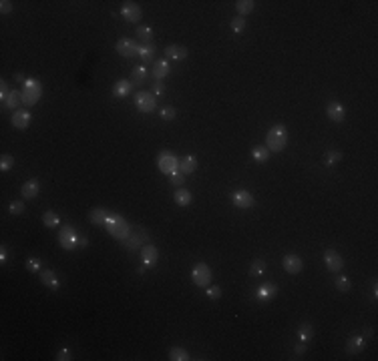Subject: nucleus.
Returning a JSON list of instances; mask_svg holds the SVG:
<instances>
[{
  "label": "nucleus",
  "instance_id": "obj_15",
  "mask_svg": "<svg viewBox=\"0 0 378 361\" xmlns=\"http://www.w3.org/2000/svg\"><path fill=\"white\" fill-rule=\"evenodd\" d=\"M10 122H12L14 129L25 131V129H28L30 122H32V115H30V111H28V109H18V111H14V113H12Z\"/></svg>",
  "mask_w": 378,
  "mask_h": 361
},
{
  "label": "nucleus",
  "instance_id": "obj_13",
  "mask_svg": "<svg viewBox=\"0 0 378 361\" xmlns=\"http://www.w3.org/2000/svg\"><path fill=\"white\" fill-rule=\"evenodd\" d=\"M282 265H284V271L290 273V275H298V273H302V269H304V261H302L300 255H296V253L284 255Z\"/></svg>",
  "mask_w": 378,
  "mask_h": 361
},
{
  "label": "nucleus",
  "instance_id": "obj_33",
  "mask_svg": "<svg viewBox=\"0 0 378 361\" xmlns=\"http://www.w3.org/2000/svg\"><path fill=\"white\" fill-rule=\"evenodd\" d=\"M251 159H254L256 163H266V161L270 159V151H268V146H262V144L254 146V148H251Z\"/></svg>",
  "mask_w": 378,
  "mask_h": 361
},
{
  "label": "nucleus",
  "instance_id": "obj_4",
  "mask_svg": "<svg viewBox=\"0 0 378 361\" xmlns=\"http://www.w3.org/2000/svg\"><path fill=\"white\" fill-rule=\"evenodd\" d=\"M157 167L163 175H173L179 171V159L171 151H161L157 157Z\"/></svg>",
  "mask_w": 378,
  "mask_h": 361
},
{
  "label": "nucleus",
  "instance_id": "obj_6",
  "mask_svg": "<svg viewBox=\"0 0 378 361\" xmlns=\"http://www.w3.org/2000/svg\"><path fill=\"white\" fill-rule=\"evenodd\" d=\"M135 107H137L139 113L149 115V113H153L155 107H157V98L153 96L151 91H139V93L135 95Z\"/></svg>",
  "mask_w": 378,
  "mask_h": 361
},
{
  "label": "nucleus",
  "instance_id": "obj_48",
  "mask_svg": "<svg viewBox=\"0 0 378 361\" xmlns=\"http://www.w3.org/2000/svg\"><path fill=\"white\" fill-rule=\"evenodd\" d=\"M14 10V4L10 2V0H2V2H0V12L2 14H10Z\"/></svg>",
  "mask_w": 378,
  "mask_h": 361
},
{
  "label": "nucleus",
  "instance_id": "obj_29",
  "mask_svg": "<svg viewBox=\"0 0 378 361\" xmlns=\"http://www.w3.org/2000/svg\"><path fill=\"white\" fill-rule=\"evenodd\" d=\"M131 84L135 87V84H145V80H147V67L145 65H139V67H135L133 71H131Z\"/></svg>",
  "mask_w": 378,
  "mask_h": 361
},
{
  "label": "nucleus",
  "instance_id": "obj_5",
  "mask_svg": "<svg viewBox=\"0 0 378 361\" xmlns=\"http://www.w3.org/2000/svg\"><path fill=\"white\" fill-rule=\"evenodd\" d=\"M79 235H81V233H77L75 227L65 225L60 229V233H58V245H60V249H65V251L79 249Z\"/></svg>",
  "mask_w": 378,
  "mask_h": 361
},
{
  "label": "nucleus",
  "instance_id": "obj_38",
  "mask_svg": "<svg viewBox=\"0 0 378 361\" xmlns=\"http://www.w3.org/2000/svg\"><path fill=\"white\" fill-rule=\"evenodd\" d=\"M229 28H232L236 34H242L243 28H245V18L243 16H234L232 20H229Z\"/></svg>",
  "mask_w": 378,
  "mask_h": 361
},
{
  "label": "nucleus",
  "instance_id": "obj_34",
  "mask_svg": "<svg viewBox=\"0 0 378 361\" xmlns=\"http://www.w3.org/2000/svg\"><path fill=\"white\" fill-rule=\"evenodd\" d=\"M43 223L47 229H56L60 225V219L58 215L54 213V211H45V215H43Z\"/></svg>",
  "mask_w": 378,
  "mask_h": 361
},
{
  "label": "nucleus",
  "instance_id": "obj_14",
  "mask_svg": "<svg viewBox=\"0 0 378 361\" xmlns=\"http://www.w3.org/2000/svg\"><path fill=\"white\" fill-rule=\"evenodd\" d=\"M157 261H159V251H157V247L151 245V243L143 245V247H141V263H143V267H145V269H151V267L157 265Z\"/></svg>",
  "mask_w": 378,
  "mask_h": 361
},
{
  "label": "nucleus",
  "instance_id": "obj_1",
  "mask_svg": "<svg viewBox=\"0 0 378 361\" xmlns=\"http://www.w3.org/2000/svg\"><path fill=\"white\" fill-rule=\"evenodd\" d=\"M288 144V129L284 124H274L271 129L268 131V137H266V146L270 153H280L284 151Z\"/></svg>",
  "mask_w": 378,
  "mask_h": 361
},
{
  "label": "nucleus",
  "instance_id": "obj_20",
  "mask_svg": "<svg viewBox=\"0 0 378 361\" xmlns=\"http://www.w3.org/2000/svg\"><path fill=\"white\" fill-rule=\"evenodd\" d=\"M187 54H189V48L183 47V45H169V47L165 48V58H167V60H173V62L185 60Z\"/></svg>",
  "mask_w": 378,
  "mask_h": 361
},
{
  "label": "nucleus",
  "instance_id": "obj_53",
  "mask_svg": "<svg viewBox=\"0 0 378 361\" xmlns=\"http://www.w3.org/2000/svg\"><path fill=\"white\" fill-rule=\"evenodd\" d=\"M372 295H374V299L378 297V285L376 283H372Z\"/></svg>",
  "mask_w": 378,
  "mask_h": 361
},
{
  "label": "nucleus",
  "instance_id": "obj_12",
  "mask_svg": "<svg viewBox=\"0 0 378 361\" xmlns=\"http://www.w3.org/2000/svg\"><path fill=\"white\" fill-rule=\"evenodd\" d=\"M117 52L125 58L139 56V42L133 38H119L117 40Z\"/></svg>",
  "mask_w": 378,
  "mask_h": 361
},
{
  "label": "nucleus",
  "instance_id": "obj_3",
  "mask_svg": "<svg viewBox=\"0 0 378 361\" xmlns=\"http://www.w3.org/2000/svg\"><path fill=\"white\" fill-rule=\"evenodd\" d=\"M20 93H23V104L34 107V104L40 100V96H43V84H40V80H36V78H27Z\"/></svg>",
  "mask_w": 378,
  "mask_h": 361
},
{
  "label": "nucleus",
  "instance_id": "obj_39",
  "mask_svg": "<svg viewBox=\"0 0 378 361\" xmlns=\"http://www.w3.org/2000/svg\"><path fill=\"white\" fill-rule=\"evenodd\" d=\"M264 273H266V263L262 259H256L254 263H251V267H249V275H251V277H262Z\"/></svg>",
  "mask_w": 378,
  "mask_h": 361
},
{
  "label": "nucleus",
  "instance_id": "obj_50",
  "mask_svg": "<svg viewBox=\"0 0 378 361\" xmlns=\"http://www.w3.org/2000/svg\"><path fill=\"white\" fill-rule=\"evenodd\" d=\"M294 353H296V355H304V353H306V343L298 341L296 347H294Z\"/></svg>",
  "mask_w": 378,
  "mask_h": 361
},
{
  "label": "nucleus",
  "instance_id": "obj_16",
  "mask_svg": "<svg viewBox=\"0 0 378 361\" xmlns=\"http://www.w3.org/2000/svg\"><path fill=\"white\" fill-rule=\"evenodd\" d=\"M121 16L125 20H129V23H139L141 16H143V10L137 2H133V0H127V2H123L121 6Z\"/></svg>",
  "mask_w": 378,
  "mask_h": 361
},
{
  "label": "nucleus",
  "instance_id": "obj_41",
  "mask_svg": "<svg viewBox=\"0 0 378 361\" xmlns=\"http://www.w3.org/2000/svg\"><path fill=\"white\" fill-rule=\"evenodd\" d=\"M12 167H14V157L8 155V153H4L2 157H0V171H2V173H8Z\"/></svg>",
  "mask_w": 378,
  "mask_h": 361
},
{
  "label": "nucleus",
  "instance_id": "obj_24",
  "mask_svg": "<svg viewBox=\"0 0 378 361\" xmlns=\"http://www.w3.org/2000/svg\"><path fill=\"white\" fill-rule=\"evenodd\" d=\"M131 91H133L131 80L121 78V80H117V82L113 84V96H115V98H125V96H129Z\"/></svg>",
  "mask_w": 378,
  "mask_h": 361
},
{
  "label": "nucleus",
  "instance_id": "obj_31",
  "mask_svg": "<svg viewBox=\"0 0 378 361\" xmlns=\"http://www.w3.org/2000/svg\"><path fill=\"white\" fill-rule=\"evenodd\" d=\"M312 339H314V327L310 323H302L298 327V341L308 343V341H312Z\"/></svg>",
  "mask_w": 378,
  "mask_h": 361
},
{
  "label": "nucleus",
  "instance_id": "obj_27",
  "mask_svg": "<svg viewBox=\"0 0 378 361\" xmlns=\"http://www.w3.org/2000/svg\"><path fill=\"white\" fill-rule=\"evenodd\" d=\"M155 54H157V47L153 42H147V45H139V56L143 62H155Z\"/></svg>",
  "mask_w": 378,
  "mask_h": 361
},
{
  "label": "nucleus",
  "instance_id": "obj_17",
  "mask_svg": "<svg viewBox=\"0 0 378 361\" xmlns=\"http://www.w3.org/2000/svg\"><path fill=\"white\" fill-rule=\"evenodd\" d=\"M366 341L368 339L364 335H352L348 337V341H346V353L348 355H360L364 349H366Z\"/></svg>",
  "mask_w": 378,
  "mask_h": 361
},
{
  "label": "nucleus",
  "instance_id": "obj_30",
  "mask_svg": "<svg viewBox=\"0 0 378 361\" xmlns=\"http://www.w3.org/2000/svg\"><path fill=\"white\" fill-rule=\"evenodd\" d=\"M137 36H139V40H141V45H147V42H153L155 32H153L151 26L141 24V26H137Z\"/></svg>",
  "mask_w": 378,
  "mask_h": 361
},
{
  "label": "nucleus",
  "instance_id": "obj_8",
  "mask_svg": "<svg viewBox=\"0 0 378 361\" xmlns=\"http://www.w3.org/2000/svg\"><path fill=\"white\" fill-rule=\"evenodd\" d=\"M191 279L197 287H207V285H212V269H209L207 263H197L191 271Z\"/></svg>",
  "mask_w": 378,
  "mask_h": 361
},
{
  "label": "nucleus",
  "instance_id": "obj_26",
  "mask_svg": "<svg viewBox=\"0 0 378 361\" xmlns=\"http://www.w3.org/2000/svg\"><path fill=\"white\" fill-rule=\"evenodd\" d=\"M195 171H197V159L193 155H185L183 159H179V173L191 175Z\"/></svg>",
  "mask_w": 378,
  "mask_h": 361
},
{
  "label": "nucleus",
  "instance_id": "obj_23",
  "mask_svg": "<svg viewBox=\"0 0 378 361\" xmlns=\"http://www.w3.org/2000/svg\"><path fill=\"white\" fill-rule=\"evenodd\" d=\"M169 72H171V65H169V60H167V58H157L153 62V76H155V80H163Z\"/></svg>",
  "mask_w": 378,
  "mask_h": 361
},
{
  "label": "nucleus",
  "instance_id": "obj_44",
  "mask_svg": "<svg viewBox=\"0 0 378 361\" xmlns=\"http://www.w3.org/2000/svg\"><path fill=\"white\" fill-rule=\"evenodd\" d=\"M8 211L12 215H23L25 213V201H12L8 205Z\"/></svg>",
  "mask_w": 378,
  "mask_h": 361
},
{
  "label": "nucleus",
  "instance_id": "obj_32",
  "mask_svg": "<svg viewBox=\"0 0 378 361\" xmlns=\"http://www.w3.org/2000/svg\"><path fill=\"white\" fill-rule=\"evenodd\" d=\"M254 8H256V2H254V0H238V2H236L238 16H243V18H245V14L254 12Z\"/></svg>",
  "mask_w": 378,
  "mask_h": 361
},
{
  "label": "nucleus",
  "instance_id": "obj_49",
  "mask_svg": "<svg viewBox=\"0 0 378 361\" xmlns=\"http://www.w3.org/2000/svg\"><path fill=\"white\" fill-rule=\"evenodd\" d=\"M87 247H89V237L81 233V235H79V249H87Z\"/></svg>",
  "mask_w": 378,
  "mask_h": 361
},
{
  "label": "nucleus",
  "instance_id": "obj_25",
  "mask_svg": "<svg viewBox=\"0 0 378 361\" xmlns=\"http://www.w3.org/2000/svg\"><path fill=\"white\" fill-rule=\"evenodd\" d=\"M20 193H23L25 199H36L38 193H40V183H38L36 179H28V181L23 185V189H20Z\"/></svg>",
  "mask_w": 378,
  "mask_h": 361
},
{
  "label": "nucleus",
  "instance_id": "obj_47",
  "mask_svg": "<svg viewBox=\"0 0 378 361\" xmlns=\"http://www.w3.org/2000/svg\"><path fill=\"white\" fill-rule=\"evenodd\" d=\"M169 181H171V185H175V187H181L183 183H185V175L183 173H173V175H169Z\"/></svg>",
  "mask_w": 378,
  "mask_h": 361
},
{
  "label": "nucleus",
  "instance_id": "obj_45",
  "mask_svg": "<svg viewBox=\"0 0 378 361\" xmlns=\"http://www.w3.org/2000/svg\"><path fill=\"white\" fill-rule=\"evenodd\" d=\"M151 93H153V96H155V98H159V96H163V95H165V84H163V80H155Z\"/></svg>",
  "mask_w": 378,
  "mask_h": 361
},
{
  "label": "nucleus",
  "instance_id": "obj_2",
  "mask_svg": "<svg viewBox=\"0 0 378 361\" xmlns=\"http://www.w3.org/2000/svg\"><path fill=\"white\" fill-rule=\"evenodd\" d=\"M105 229L109 231L111 237H115V239H119V241H125V239L129 237V233H131V225L125 221V217H121V215H117V213H113V215L109 217Z\"/></svg>",
  "mask_w": 378,
  "mask_h": 361
},
{
  "label": "nucleus",
  "instance_id": "obj_36",
  "mask_svg": "<svg viewBox=\"0 0 378 361\" xmlns=\"http://www.w3.org/2000/svg\"><path fill=\"white\" fill-rule=\"evenodd\" d=\"M340 161H342V153L334 151V148H330V151L326 153V157H324V165L326 167H334V165H338Z\"/></svg>",
  "mask_w": 378,
  "mask_h": 361
},
{
  "label": "nucleus",
  "instance_id": "obj_21",
  "mask_svg": "<svg viewBox=\"0 0 378 361\" xmlns=\"http://www.w3.org/2000/svg\"><path fill=\"white\" fill-rule=\"evenodd\" d=\"M113 213L109 209H105V207H97V209H93L91 213H89V221L93 223V225H99V227H105L107 225V221H109V217H111Z\"/></svg>",
  "mask_w": 378,
  "mask_h": 361
},
{
  "label": "nucleus",
  "instance_id": "obj_11",
  "mask_svg": "<svg viewBox=\"0 0 378 361\" xmlns=\"http://www.w3.org/2000/svg\"><path fill=\"white\" fill-rule=\"evenodd\" d=\"M232 203L238 209H251L256 205V197L251 195L249 191H245V189H238V191H234V193H232Z\"/></svg>",
  "mask_w": 378,
  "mask_h": 361
},
{
  "label": "nucleus",
  "instance_id": "obj_37",
  "mask_svg": "<svg viewBox=\"0 0 378 361\" xmlns=\"http://www.w3.org/2000/svg\"><path fill=\"white\" fill-rule=\"evenodd\" d=\"M169 359H171V361H187V359H189V353H187V349H183V347H171V349H169Z\"/></svg>",
  "mask_w": 378,
  "mask_h": 361
},
{
  "label": "nucleus",
  "instance_id": "obj_18",
  "mask_svg": "<svg viewBox=\"0 0 378 361\" xmlns=\"http://www.w3.org/2000/svg\"><path fill=\"white\" fill-rule=\"evenodd\" d=\"M326 115L332 122H342L346 119V109L344 104H340L338 100H330L328 107H326Z\"/></svg>",
  "mask_w": 378,
  "mask_h": 361
},
{
  "label": "nucleus",
  "instance_id": "obj_7",
  "mask_svg": "<svg viewBox=\"0 0 378 361\" xmlns=\"http://www.w3.org/2000/svg\"><path fill=\"white\" fill-rule=\"evenodd\" d=\"M149 243V233H147L143 227H137L135 231L129 233V237L125 239V249L127 251H137L141 249V245Z\"/></svg>",
  "mask_w": 378,
  "mask_h": 361
},
{
  "label": "nucleus",
  "instance_id": "obj_19",
  "mask_svg": "<svg viewBox=\"0 0 378 361\" xmlns=\"http://www.w3.org/2000/svg\"><path fill=\"white\" fill-rule=\"evenodd\" d=\"M20 104H23V93L16 91V89H10V91L6 93V96H2V107H4V109L18 111Z\"/></svg>",
  "mask_w": 378,
  "mask_h": 361
},
{
  "label": "nucleus",
  "instance_id": "obj_46",
  "mask_svg": "<svg viewBox=\"0 0 378 361\" xmlns=\"http://www.w3.org/2000/svg\"><path fill=\"white\" fill-rule=\"evenodd\" d=\"M71 359H73L71 349H67V347L58 349V353H56V361H71Z\"/></svg>",
  "mask_w": 378,
  "mask_h": 361
},
{
  "label": "nucleus",
  "instance_id": "obj_10",
  "mask_svg": "<svg viewBox=\"0 0 378 361\" xmlns=\"http://www.w3.org/2000/svg\"><path fill=\"white\" fill-rule=\"evenodd\" d=\"M324 263H326V269H328L330 273H340L342 267H344L342 255L336 251V249H326V251H324Z\"/></svg>",
  "mask_w": 378,
  "mask_h": 361
},
{
  "label": "nucleus",
  "instance_id": "obj_42",
  "mask_svg": "<svg viewBox=\"0 0 378 361\" xmlns=\"http://www.w3.org/2000/svg\"><path fill=\"white\" fill-rule=\"evenodd\" d=\"M25 267H27L28 273H40V267H43V263H40L38 257H28L27 263H25Z\"/></svg>",
  "mask_w": 378,
  "mask_h": 361
},
{
  "label": "nucleus",
  "instance_id": "obj_9",
  "mask_svg": "<svg viewBox=\"0 0 378 361\" xmlns=\"http://www.w3.org/2000/svg\"><path fill=\"white\" fill-rule=\"evenodd\" d=\"M254 297H256V301H260V303L274 301L276 297H278V285L271 283V281H266V283H262V285L254 291Z\"/></svg>",
  "mask_w": 378,
  "mask_h": 361
},
{
  "label": "nucleus",
  "instance_id": "obj_51",
  "mask_svg": "<svg viewBox=\"0 0 378 361\" xmlns=\"http://www.w3.org/2000/svg\"><path fill=\"white\" fill-rule=\"evenodd\" d=\"M6 259H8V251H6V247L2 245V247H0V263H6Z\"/></svg>",
  "mask_w": 378,
  "mask_h": 361
},
{
  "label": "nucleus",
  "instance_id": "obj_35",
  "mask_svg": "<svg viewBox=\"0 0 378 361\" xmlns=\"http://www.w3.org/2000/svg\"><path fill=\"white\" fill-rule=\"evenodd\" d=\"M334 287L338 289L340 293H346V291L352 289V281H350V277H346V275H338L336 281H334Z\"/></svg>",
  "mask_w": 378,
  "mask_h": 361
},
{
  "label": "nucleus",
  "instance_id": "obj_22",
  "mask_svg": "<svg viewBox=\"0 0 378 361\" xmlns=\"http://www.w3.org/2000/svg\"><path fill=\"white\" fill-rule=\"evenodd\" d=\"M40 283H43L45 287H49L51 291H58L60 289V279L56 277V273L53 269H45V271H40Z\"/></svg>",
  "mask_w": 378,
  "mask_h": 361
},
{
  "label": "nucleus",
  "instance_id": "obj_28",
  "mask_svg": "<svg viewBox=\"0 0 378 361\" xmlns=\"http://www.w3.org/2000/svg\"><path fill=\"white\" fill-rule=\"evenodd\" d=\"M173 201L179 205V207H189L191 205V201H193V197H191V193H189L187 189H177L175 191V195H173Z\"/></svg>",
  "mask_w": 378,
  "mask_h": 361
},
{
  "label": "nucleus",
  "instance_id": "obj_52",
  "mask_svg": "<svg viewBox=\"0 0 378 361\" xmlns=\"http://www.w3.org/2000/svg\"><path fill=\"white\" fill-rule=\"evenodd\" d=\"M14 80H16V82H23V84L27 82V78H25V74H23V72H18V74H14Z\"/></svg>",
  "mask_w": 378,
  "mask_h": 361
},
{
  "label": "nucleus",
  "instance_id": "obj_40",
  "mask_svg": "<svg viewBox=\"0 0 378 361\" xmlns=\"http://www.w3.org/2000/svg\"><path fill=\"white\" fill-rule=\"evenodd\" d=\"M205 295H207V299L217 301V299H221L223 291H221V287H219V285H207V287H205Z\"/></svg>",
  "mask_w": 378,
  "mask_h": 361
},
{
  "label": "nucleus",
  "instance_id": "obj_43",
  "mask_svg": "<svg viewBox=\"0 0 378 361\" xmlns=\"http://www.w3.org/2000/svg\"><path fill=\"white\" fill-rule=\"evenodd\" d=\"M159 117H161L163 120H167V122H171V120H175L177 111H175L173 107H163V109L159 111Z\"/></svg>",
  "mask_w": 378,
  "mask_h": 361
}]
</instances>
